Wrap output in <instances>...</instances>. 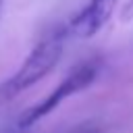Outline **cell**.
<instances>
[{
    "label": "cell",
    "mask_w": 133,
    "mask_h": 133,
    "mask_svg": "<svg viewBox=\"0 0 133 133\" xmlns=\"http://www.w3.org/2000/svg\"><path fill=\"white\" fill-rule=\"evenodd\" d=\"M123 19L125 21H133V0H127V4L123 8Z\"/></svg>",
    "instance_id": "5"
},
{
    "label": "cell",
    "mask_w": 133,
    "mask_h": 133,
    "mask_svg": "<svg viewBox=\"0 0 133 133\" xmlns=\"http://www.w3.org/2000/svg\"><path fill=\"white\" fill-rule=\"evenodd\" d=\"M2 2H4V0H0V12H2Z\"/></svg>",
    "instance_id": "6"
},
{
    "label": "cell",
    "mask_w": 133,
    "mask_h": 133,
    "mask_svg": "<svg viewBox=\"0 0 133 133\" xmlns=\"http://www.w3.org/2000/svg\"><path fill=\"white\" fill-rule=\"evenodd\" d=\"M64 133H102V131H100V125L96 121H85V123H79V125L71 127Z\"/></svg>",
    "instance_id": "4"
},
{
    "label": "cell",
    "mask_w": 133,
    "mask_h": 133,
    "mask_svg": "<svg viewBox=\"0 0 133 133\" xmlns=\"http://www.w3.org/2000/svg\"><path fill=\"white\" fill-rule=\"evenodd\" d=\"M98 62L96 60H85V62H81V64H77L58 85H56V89L52 91V94H48L44 100H39L37 104H33V106H29L27 110H23L21 114H19V118H17V127L19 129H27V127H31L33 123H37L39 118H44V116H48L58 104H62L69 96H73V94H77V91H81V89H85L94 79H96V75H98Z\"/></svg>",
    "instance_id": "2"
},
{
    "label": "cell",
    "mask_w": 133,
    "mask_h": 133,
    "mask_svg": "<svg viewBox=\"0 0 133 133\" xmlns=\"http://www.w3.org/2000/svg\"><path fill=\"white\" fill-rule=\"evenodd\" d=\"M62 44H64L62 33L54 31L52 35L44 37L37 46H33V50L25 56L21 66L0 83V104L12 102L17 96H21L29 87H33L39 79H44L60 60Z\"/></svg>",
    "instance_id": "1"
},
{
    "label": "cell",
    "mask_w": 133,
    "mask_h": 133,
    "mask_svg": "<svg viewBox=\"0 0 133 133\" xmlns=\"http://www.w3.org/2000/svg\"><path fill=\"white\" fill-rule=\"evenodd\" d=\"M116 6V0H89L77 15H73L66 25L62 29H58L62 33V37H91L94 33H98L106 21L112 17Z\"/></svg>",
    "instance_id": "3"
}]
</instances>
